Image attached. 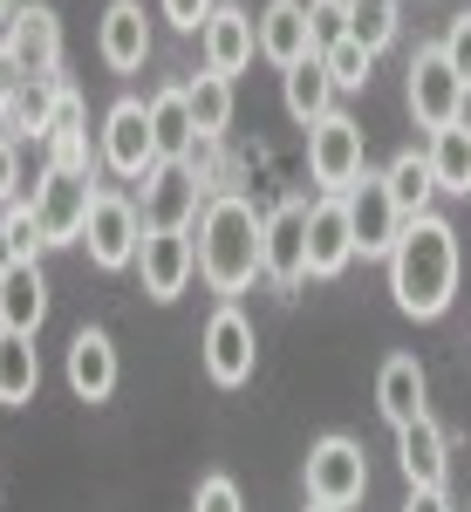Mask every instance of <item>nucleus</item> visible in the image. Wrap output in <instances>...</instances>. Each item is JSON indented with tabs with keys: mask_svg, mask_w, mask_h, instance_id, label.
Listing matches in <instances>:
<instances>
[{
	"mask_svg": "<svg viewBox=\"0 0 471 512\" xmlns=\"http://www.w3.org/2000/svg\"><path fill=\"white\" fill-rule=\"evenodd\" d=\"M390 294L410 321H437L451 308V294H458V233H451V219L424 212V219L403 226V239L390 253Z\"/></svg>",
	"mask_w": 471,
	"mask_h": 512,
	"instance_id": "f257e3e1",
	"label": "nucleus"
},
{
	"mask_svg": "<svg viewBox=\"0 0 471 512\" xmlns=\"http://www.w3.org/2000/svg\"><path fill=\"white\" fill-rule=\"evenodd\" d=\"M260 239H267V219L253 212V198L239 192L205 198V212H198V274H205V287L212 294H246L253 274H267Z\"/></svg>",
	"mask_w": 471,
	"mask_h": 512,
	"instance_id": "f03ea898",
	"label": "nucleus"
},
{
	"mask_svg": "<svg viewBox=\"0 0 471 512\" xmlns=\"http://www.w3.org/2000/svg\"><path fill=\"white\" fill-rule=\"evenodd\" d=\"M342 205H349L355 260H390L403 226H410V219L396 212V198H390V178H383V171H362L349 192H342Z\"/></svg>",
	"mask_w": 471,
	"mask_h": 512,
	"instance_id": "7ed1b4c3",
	"label": "nucleus"
},
{
	"mask_svg": "<svg viewBox=\"0 0 471 512\" xmlns=\"http://www.w3.org/2000/svg\"><path fill=\"white\" fill-rule=\"evenodd\" d=\"M301 478H308V506H335L349 512L362 492H369V458H362V444L355 437H321L308 451V465H301Z\"/></svg>",
	"mask_w": 471,
	"mask_h": 512,
	"instance_id": "20e7f679",
	"label": "nucleus"
},
{
	"mask_svg": "<svg viewBox=\"0 0 471 512\" xmlns=\"http://www.w3.org/2000/svg\"><path fill=\"white\" fill-rule=\"evenodd\" d=\"M198 362H205V376L219 383V390H239V383H253V362H260V335H253V321L239 301H226L219 315L205 321V335H198Z\"/></svg>",
	"mask_w": 471,
	"mask_h": 512,
	"instance_id": "39448f33",
	"label": "nucleus"
},
{
	"mask_svg": "<svg viewBox=\"0 0 471 512\" xmlns=\"http://www.w3.org/2000/svg\"><path fill=\"white\" fill-rule=\"evenodd\" d=\"M82 246H89V260H96L103 274L137 267V246H144V212H137V198L96 192V205H89V226H82Z\"/></svg>",
	"mask_w": 471,
	"mask_h": 512,
	"instance_id": "423d86ee",
	"label": "nucleus"
},
{
	"mask_svg": "<svg viewBox=\"0 0 471 512\" xmlns=\"http://www.w3.org/2000/svg\"><path fill=\"white\" fill-rule=\"evenodd\" d=\"M28 205H35L48 246H69V239H82V226H89V205H96V171H55V164H48Z\"/></svg>",
	"mask_w": 471,
	"mask_h": 512,
	"instance_id": "0eeeda50",
	"label": "nucleus"
},
{
	"mask_svg": "<svg viewBox=\"0 0 471 512\" xmlns=\"http://www.w3.org/2000/svg\"><path fill=\"white\" fill-rule=\"evenodd\" d=\"M144 233H192L198 212H205V185H198V164H157L144 178Z\"/></svg>",
	"mask_w": 471,
	"mask_h": 512,
	"instance_id": "6e6552de",
	"label": "nucleus"
},
{
	"mask_svg": "<svg viewBox=\"0 0 471 512\" xmlns=\"http://www.w3.org/2000/svg\"><path fill=\"white\" fill-rule=\"evenodd\" d=\"M308 171L328 198L349 192L355 178H362V123L342 117V110H328V117L308 130Z\"/></svg>",
	"mask_w": 471,
	"mask_h": 512,
	"instance_id": "1a4fd4ad",
	"label": "nucleus"
},
{
	"mask_svg": "<svg viewBox=\"0 0 471 512\" xmlns=\"http://www.w3.org/2000/svg\"><path fill=\"white\" fill-rule=\"evenodd\" d=\"M103 164L130 178V185H144L157 171V137H151V110L137 103V96H123L117 110L103 117Z\"/></svg>",
	"mask_w": 471,
	"mask_h": 512,
	"instance_id": "9d476101",
	"label": "nucleus"
},
{
	"mask_svg": "<svg viewBox=\"0 0 471 512\" xmlns=\"http://www.w3.org/2000/svg\"><path fill=\"white\" fill-rule=\"evenodd\" d=\"M260 260H267V280H274L280 294H294L308 280V198H280L274 212H267Z\"/></svg>",
	"mask_w": 471,
	"mask_h": 512,
	"instance_id": "9b49d317",
	"label": "nucleus"
},
{
	"mask_svg": "<svg viewBox=\"0 0 471 512\" xmlns=\"http://www.w3.org/2000/svg\"><path fill=\"white\" fill-rule=\"evenodd\" d=\"M410 117L424 123V130H444V123L465 117V82L451 76V62H444V48H417L410 55Z\"/></svg>",
	"mask_w": 471,
	"mask_h": 512,
	"instance_id": "f8f14e48",
	"label": "nucleus"
},
{
	"mask_svg": "<svg viewBox=\"0 0 471 512\" xmlns=\"http://www.w3.org/2000/svg\"><path fill=\"white\" fill-rule=\"evenodd\" d=\"M7 55L21 62V76L28 82H55L62 76V21H55V7H41V0H28V7H14V21H7Z\"/></svg>",
	"mask_w": 471,
	"mask_h": 512,
	"instance_id": "ddd939ff",
	"label": "nucleus"
},
{
	"mask_svg": "<svg viewBox=\"0 0 471 512\" xmlns=\"http://www.w3.org/2000/svg\"><path fill=\"white\" fill-rule=\"evenodd\" d=\"M198 274V239L192 233H144L137 246V280L151 301H178Z\"/></svg>",
	"mask_w": 471,
	"mask_h": 512,
	"instance_id": "4468645a",
	"label": "nucleus"
},
{
	"mask_svg": "<svg viewBox=\"0 0 471 512\" xmlns=\"http://www.w3.org/2000/svg\"><path fill=\"white\" fill-rule=\"evenodd\" d=\"M355 260V233H349V205L342 198H314L308 205V280H335Z\"/></svg>",
	"mask_w": 471,
	"mask_h": 512,
	"instance_id": "2eb2a0df",
	"label": "nucleus"
},
{
	"mask_svg": "<svg viewBox=\"0 0 471 512\" xmlns=\"http://www.w3.org/2000/svg\"><path fill=\"white\" fill-rule=\"evenodd\" d=\"M96 48H103V62L117 76H137L151 62V21H144V7L137 0H110L103 7V28H96Z\"/></svg>",
	"mask_w": 471,
	"mask_h": 512,
	"instance_id": "dca6fc26",
	"label": "nucleus"
},
{
	"mask_svg": "<svg viewBox=\"0 0 471 512\" xmlns=\"http://www.w3.org/2000/svg\"><path fill=\"white\" fill-rule=\"evenodd\" d=\"M117 342L103 335V328H82L76 342H69V390L82 403H110L117 396Z\"/></svg>",
	"mask_w": 471,
	"mask_h": 512,
	"instance_id": "f3484780",
	"label": "nucleus"
},
{
	"mask_svg": "<svg viewBox=\"0 0 471 512\" xmlns=\"http://www.w3.org/2000/svg\"><path fill=\"white\" fill-rule=\"evenodd\" d=\"M424 396H431L424 362H417V355H390V362H383V376H376V410L390 417V431L417 424V417H431V410H424Z\"/></svg>",
	"mask_w": 471,
	"mask_h": 512,
	"instance_id": "a211bd4d",
	"label": "nucleus"
},
{
	"mask_svg": "<svg viewBox=\"0 0 471 512\" xmlns=\"http://www.w3.org/2000/svg\"><path fill=\"white\" fill-rule=\"evenodd\" d=\"M253 35H260V55L274 62L280 76L294 69V62H308L314 41H308V7L301 0H267V14L253 21Z\"/></svg>",
	"mask_w": 471,
	"mask_h": 512,
	"instance_id": "6ab92c4d",
	"label": "nucleus"
},
{
	"mask_svg": "<svg viewBox=\"0 0 471 512\" xmlns=\"http://www.w3.org/2000/svg\"><path fill=\"white\" fill-rule=\"evenodd\" d=\"M198 48H205V69L212 76L233 82L253 55H260V35H253V14H239V7H219L212 21H205V35H198Z\"/></svg>",
	"mask_w": 471,
	"mask_h": 512,
	"instance_id": "aec40b11",
	"label": "nucleus"
},
{
	"mask_svg": "<svg viewBox=\"0 0 471 512\" xmlns=\"http://www.w3.org/2000/svg\"><path fill=\"white\" fill-rule=\"evenodd\" d=\"M151 137H157V164H192L198 151V123H192V103H185V82L157 89L151 103Z\"/></svg>",
	"mask_w": 471,
	"mask_h": 512,
	"instance_id": "412c9836",
	"label": "nucleus"
},
{
	"mask_svg": "<svg viewBox=\"0 0 471 512\" xmlns=\"http://www.w3.org/2000/svg\"><path fill=\"white\" fill-rule=\"evenodd\" d=\"M41 321H48V280L35 260H21L0 280V335H35Z\"/></svg>",
	"mask_w": 471,
	"mask_h": 512,
	"instance_id": "4be33fe9",
	"label": "nucleus"
},
{
	"mask_svg": "<svg viewBox=\"0 0 471 512\" xmlns=\"http://www.w3.org/2000/svg\"><path fill=\"white\" fill-rule=\"evenodd\" d=\"M396 465H403L410 485H444V472H451V444H444V431H437L431 417H417V424L396 431Z\"/></svg>",
	"mask_w": 471,
	"mask_h": 512,
	"instance_id": "5701e85b",
	"label": "nucleus"
},
{
	"mask_svg": "<svg viewBox=\"0 0 471 512\" xmlns=\"http://www.w3.org/2000/svg\"><path fill=\"white\" fill-rule=\"evenodd\" d=\"M280 96H287V117L301 123V130H314V123L335 110V76H328V62H321V55L294 62V69L280 76Z\"/></svg>",
	"mask_w": 471,
	"mask_h": 512,
	"instance_id": "b1692460",
	"label": "nucleus"
},
{
	"mask_svg": "<svg viewBox=\"0 0 471 512\" xmlns=\"http://www.w3.org/2000/svg\"><path fill=\"white\" fill-rule=\"evenodd\" d=\"M431 178H437V192H451V198H471V123H444V130H431Z\"/></svg>",
	"mask_w": 471,
	"mask_h": 512,
	"instance_id": "393cba45",
	"label": "nucleus"
},
{
	"mask_svg": "<svg viewBox=\"0 0 471 512\" xmlns=\"http://www.w3.org/2000/svg\"><path fill=\"white\" fill-rule=\"evenodd\" d=\"M185 103H192V123H198V144H219L226 123H233V82L226 76H192L185 82Z\"/></svg>",
	"mask_w": 471,
	"mask_h": 512,
	"instance_id": "a878e982",
	"label": "nucleus"
},
{
	"mask_svg": "<svg viewBox=\"0 0 471 512\" xmlns=\"http://www.w3.org/2000/svg\"><path fill=\"white\" fill-rule=\"evenodd\" d=\"M383 178H390V198H396L403 219H424V212H431L437 178H431V158H424V151H396Z\"/></svg>",
	"mask_w": 471,
	"mask_h": 512,
	"instance_id": "bb28decb",
	"label": "nucleus"
},
{
	"mask_svg": "<svg viewBox=\"0 0 471 512\" xmlns=\"http://www.w3.org/2000/svg\"><path fill=\"white\" fill-rule=\"evenodd\" d=\"M35 390H41L35 335H0V403H35Z\"/></svg>",
	"mask_w": 471,
	"mask_h": 512,
	"instance_id": "cd10ccee",
	"label": "nucleus"
},
{
	"mask_svg": "<svg viewBox=\"0 0 471 512\" xmlns=\"http://www.w3.org/2000/svg\"><path fill=\"white\" fill-rule=\"evenodd\" d=\"M62 82V76H55ZM55 82H21V96H14V110H7V137H41V144H48V110H55Z\"/></svg>",
	"mask_w": 471,
	"mask_h": 512,
	"instance_id": "c85d7f7f",
	"label": "nucleus"
},
{
	"mask_svg": "<svg viewBox=\"0 0 471 512\" xmlns=\"http://www.w3.org/2000/svg\"><path fill=\"white\" fill-rule=\"evenodd\" d=\"M396 0H349V41H362L369 55H383L396 41Z\"/></svg>",
	"mask_w": 471,
	"mask_h": 512,
	"instance_id": "c756f323",
	"label": "nucleus"
},
{
	"mask_svg": "<svg viewBox=\"0 0 471 512\" xmlns=\"http://www.w3.org/2000/svg\"><path fill=\"white\" fill-rule=\"evenodd\" d=\"M328 76H335V89H369V76H376V55L362 48V41H335L328 55Z\"/></svg>",
	"mask_w": 471,
	"mask_h": 512,
	"instance_id": "7c9ffc66",
	"label": "nucleus"
},
{
	"mask_svg": "<svg viewBox=\"0 0 471 512\" xmlns=\"http://www.w3.org/2000/svg\"><path fill=\"white\" fill-rule=\"evenodd\" d=\"M308 41H314V55L349 41V0H308Z\"/></svg>",
	"mask_w": 471,
	"mask_h": 512,
	"instance_id": "2f4dec72",
	"label": "nucleus"
},
{
	"mask_svg": "<svg viewBox=\"0 0 471 512\" xmlns=\"http://www.w3.org/2000/svg\"><path fill=\"white\" fill-rule=\"evenodd\" d=\"M0 226H7V239H14V253H21V260H35L41 246H48V233H41V219H35V205H7V212H0Z\"/></svg>",
	"mask_w": 471,
	"mask_h": 512,
	"instance_id": "473e14b6",
	"label": "nucleus"
},
{
	"mask_svg": "<svg viewBox=\"0 0 471 512\" xmlns=\"http://www.w3.org/2000/svg\"><path fill=\"white\" fill-rule=\"evenodd\" d=\"M437 48H444L451 76L465 82V96H471V7H465V14H451V28H444V41H437Z\"/></svg>",
	"mask_w": 471,
	"mask_h": 512,
	"instance_id": "72a5a7b5",
	"label": "nucleus"
},
{
	"mask_svg": "<svg viewBox=\"0 0 471 512\" xmlns=\"http://www.w3.org/2000/svg\"><path fill=\"white\" fill-rule=\"evenodd\" d=\"M192 512H246V499H239V485L226 472H205L192 492Z\"/></svg>",
	"mask_w": 471,
	"mask_h": 512,
	"instance_id": "f704fd0d",
	"label": "nucleus"
},
{
	"mask_svg": "<svg viewBox=\"0 0 471 512\" xmlns=\"http://www.w3.org/2000/svg\"><path fill=\"white\" fill-rule=\"evenodd\" d=\"M55 137H89L82 130V96H76V82H55V110H48V144Z\"/></svg>",
	"mask_w": 471,
	"mask_h": 512,
	"instance_id": "c9c22d12",
	"label": "nucleus"
},
{
	"mask_svg": "<svg viewBox=\"0 0 471 512\" xmlns=\"http://www.w3.org/2000/svg\"><path fill=\"white\" fill-rule=\"evenodd\" d=\"M219 14V0H164V21L178 35H205V21Z\"/></svg>",
	"mask_w": 471,
	"mask_h": 512,
	"instance_id": "e433bc0d",
	"label": "nucleus"
},
{
	"mask_svg": "<svg viewBox=\"0 0 471 512\" xmlns=\"http://www.w3.org/2000/svg\"><path fill=\"white\" fill-rule=\"evenodd\" d=\"M21 151H14V137H0V205H21Z\"/></svg>",
	"mask_w": 471,
	"mask_h": 512,
	"instance_id": "4c0bfd02",
	"label": "nucleus"
},
{
	"mask_svg": "<svg viewBox=\"0 0 471 512\" xmlns=\"http://www.w3.org/2000/svg\"><path fill=\"white\" fill-rule=\"evenodd\" d=\"M403 512H451V499H444V485H410Z\"/></svg>",
	"mask_w": 471,
	"mask_h": 512,
	"instance_id": "58836bf2",
	"label": "nucleus"
},
{
	"mask_svg": "<svg viewBox=\"0 0 471 512\" xmlns=\"http://www.w3.org/2000/svg\"><path fill=\"white\" fill-rule=\"evenodd\" d=\"M14 267H21V253H14V239H7V226H0V280L14 274Z\"/></svg>",
	"mask_w": 471,
	"mask_h": 512,
	"instance_id": "ea45409f",
	"label": "nucleus"
},
{
	"mask_svg": "<svg viewBox=\"0 0 471 512\" xmlns=\"http://www.w3.org/2000/svg\"><path fill=\"white\" fill-rule=\"evenodd\" d=\"M7 21H14V0H0V35H7Z\"/></svg>",
	"mask_w": 471,
	"mask_h": 512,
	"instance_id": "a19ab883",
	"label": "nucleus"
},
{
	"mask_svg": "<svg viewBox=\"0 0 471 512\" xmlns=\"http://www.w3.org/2000/svg\"><path fill=\"white\" fill-rule=\"evenodd\" d=\"M308 512H335V506H308Z\"/></svg>",
	"mask_w": 471,
	"mask_h": 512,
	"instance_id": "79ce46f5",
	"label": "nucleus"
}]
</instances>
